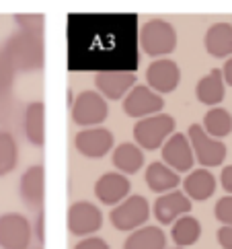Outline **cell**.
<instances>
[{"mask_svg":"<svg viewBox=\"0 0 232 249\" xmlns=\"http://www.w3.org/2000/svg\"><path fill=\"white\" fill-rule=\"evenodd\" d=\"M111 161L113 167L117 169L121 175H136L144 167V150L133 142H119L117 146L111 150Z\"/></svg>","mask_w":232,"mask_h":249,"instance_id":"cell-21","label":"cell"},{"mask_svg":"<svg viewBox=\"0 0 232 249\" xmlns=\"http://www.w3.org/2000/svg\"><path fill=\"white\" fill-rule=\"evenodd\" d=\"M160 157H163V163L166 167H171L175 173H189L195 167V157L189 144V138L183 132H175V134L168 138L163 148H160Z\"/></svg>","mask_w":232,"mask_h":249,"instance_id":"cell-13","label":"cell"},{"mask_svg":"<svg viewBox=\"0 0 232 249\" xmlns=\"http://www.w3.org/2000/svg\"><path fill=\"white\" fill-rule=\"evenodd\" d=\"M144 181H146L150 192L163 196V194H168V192H173V190H179L181 175L175 173L173 169L166 167L163 161H154V163H150L146 167Z\"/></svg>","mask_w":232,"mask_h":249,"instance_id":"cell-19","label":"cell"},{"mask_svg":"<svg viewBox=\"0 0 232 249\" xmlns=\"http://www.w3.org/2000/svg\"><path fill=\"white\" fill-rule=\"evenodd\" d=\"M220 185L228 192V196H232V165H226L220 173Z\"/></svg>","mask_w":232,"mask_h":249,"instance_id":"cell-33","label":"cell"},{"mask_svg":"<svg viewBox=\"0 0 232 249\" xmlns=\"http://www.w3.org/2000/svg\"><path fill=\"white\" fill-rule=\"evenodd\" d=\"M138 85V76L130 70H101L95 74V91L107 101L123 99Z\"/></svg>","mask_w":232,"mask_h":249,"instance_id":"cell-12","label":"cell"},{"mask_svg":"<svg viewBox=\"0 0 232 249\" xmlns=\"http://www.w3.org/2000/svg\"><path fill=\"white\" fill-rule=\"evenodd\" d=\"M193 208L191 200L181 192V190H173L168 194L158 196L152 204V214L158 222V227H171L177 218H181L185 214H189Z\"/></svg>","mask_w":232,"mask_h":249,"instance_id":"cell-14","label":"cell"},{"mask_svg":"<svg viewBox=\"0 0 232 249\" xmlns=\"http://www.w3.org/2000/svg\"><path fill=\"white\" fill-rule=\"evenodd\" d=\"M103 229V212L93 202H74L68 208V231L74 237H93Z\"/></svg>","mask_w":232,"mask_h":249,"instance_id":"cell-9","label":"cell"},{"mask_svg":"<svg viewBox=\"0 0 232 249\" xmlns=\"http://www.w3.org/2000/svg\"><path fill=\"white\" fill-rule=\"evenodd\" d=\"M109 220L113 229L121 231V233H132L136 229H142L150 220V202L140 194H130L121 204L111 208Z\"/></svg>","mask_w":232,"mask_h":249,"instance_id":"cell-4","label":"cell"},{"mask_svg":"<svg viewBox=\"0 0 232 249\" xmlns=\"http://www.w3.org/2000/svg\"><path fill=\"white\" fill-rule=\"evenodd\" d=\"M74 146L84 159H103L115 148V136L109 128H83L74 136Z\"/></svg>","mask_w":232,"mask_h":249,"instance_id":"cell-11","label":"cell"},{"mask_svg":"<svg viewBox=\"0 0 232 249\" xmlns=\"http://www.w3.org/2000/svg\"><path fill=\"white\" fill-rule=\"evenodd\" d=\"M17 27L23 29V31H37V33H43V27H46V15L41 13H19L13 17Z\"/></svg>","mask_w":232,"mask_h":249,"instance_id":"cell-28","label":"cell"},{"mask_svg":"<svg viewBox=\"0 0 232 249\" xmlns=\"http://www.w3.org/2000/svg\"><path fill=\"white\" fill-rule=\"evenodd\" d=\"M181 83V68L171 58H158L152 60L146 68V87L152 89L160 97L171 95L177 91Z\"/></svg>","mask_w":232,"mask_h":249,"instance_id":"cell-10","label":"cell"},{"mask_svg":"<svg viewBox=\"0 0 232 249\" xmlns=\"http://www.w3.org/2000/svg\"><path fill=\"white\" fill-rule=\"evenodd\" d=\"M203 48L212 58L232 56V23H214L203 35Z\"/></svg>","mask_w":232,"mask_h":249,"instance_id":"cell-22","label":"cell"},{"mask_svg":"<svg viewBox=\"0 0 232 249\" xmlns=\"http://www.w3.org/2000/svg\"><path fill=\"white\" fill-rule=\"evenodd\" d=\"M140 48L150 58H168L177 48V31L166 19H148L140 27Z\"/></svg>","mask_w":232,"mask_h":249,"instance_id":"cell-2","label":"cell"},{"mask_svg":"<svg viewBox=\"0 0 232 249\" xmlns=\"http://www.w3.org/2000/svg\"><path fill=\"white\" fill-rule=\"evenodd\" d=\"M33 227V235L37 237V241L43 245L46 243V208H39L37 210V218H35V225Z\"/></svg>","mask_w":232,"mask_h":249,"instance_id":"cell-31","label":"cell"},{"mask_svg":"<svg viewBox=\"0 0 232 249\" xmlns=\"http://www.w3.org/2000/svg\"><path fill=\"white\" fill-rule=\"evenodd\" d=\"M15 76H17V72H15L13 64L8 62L2 48H0V99H4V97L11 93V89L15 85Z\"/></svg>","mask_w":232,"mask_h":249,"instance_id":"cell-27","label":"cell"},{"mask_svg":"<svg viewBox=\"0 0 232 249\" xmlns=\"http://www.w3.org/2000/svg\"><path fill=\"white\" fill-rule=\"evenodd\" d=\"M173 249H183V247H173Z\"/></svg>","mask_w":232,"mask_h":249,"instance_id":"cell-35","label":"cell"},{"mask_svg":"<svg viewBox=\"0 0 232 249\" xmlns=\"http://www.w3.org/2000/svg\"><path fill=\"white\" fill-rule=\"evenodd\" d=\"M220 70H222V76H224V83L232 87V56L224 62V68H220Z\"/></svg>","mask_w":232,"mask_h":249,"instance_id":"cell-34","label":"cell"},{"mask_svg":"<svg viewBox=\"0 0 232 249\" xmlns=\"http://www.w3.org/2000/svg\"><path fill=\"white\" fill-rule=\"evenodd\" d=\"M123 113L132 120H144L150 115L163 113L165 107V97L154 93L146 85H136L132 91L123 97Z\"/></svg>","mask_w":232,"mask_h":249,"instance_id":"cell-8","label":"cell"},{"mask_svg":"<svg viewBox=\"0 0 232 249\" xmlns=\"http://www.w3.org/2000/svg\"><path fill=\"white\" fill-rule=\"evenodd\" d=\"M123 249H166V233L158 225H144L126 237Z\"/></svg>","mask_w":232,"mask_h":249,"instance_id":"cell-23","label":"cell"},{"mask_svg":"<svg viewBox=\"0 0 232 249\" xmlns=\"http://www.w3.org/2000/svg\"><path fill=\"white\" fill-rule=\"evenodd\" d=\"M216 239L222 249H232V227H220Z\"/></svg>","mask_w":232,"mask_h":249,"instance_id":"cell-32","label":"cell"},{"mask_svg":"<svg viewBox=\"0 0 232 249\" xmlns=\"http://www.w3.org/2000/svg\"><path fill=\"white\" fill-rule=\"evenodd\" d=\"M195 97L201 105L208 107H220L226 97V83L220 68H212L206 76H201L195 85Z\"/></svg>","mask_w":232,"mask_h":249,"instance_id":"cell-18","label":"cell"},{"mask_svg":"<svg viewBox=\"0 0 232 249\" xmlns=\"http://www.w3.org/2000/svg\"><path fill=\"white\" fill-rule=\"evenodd\" d=\"M130 192H132L130 177L121 175L117 171L103 173L99 179L95 181V196L105 206H117V204H121L128 198Z\"/></svg>","mask_w":232,"mask_h":249,"instance_id":"cell-15","label":"cell"},{"mask_svg":"<svg viewBox=\"0 0 232 249\" xmlns=\"http://www.w3.org/2000/svg\"><path fill=\"white\" fill-rule=\"evenodd\" d=\"M201 128L214 140L226 138L232 134V113L224 107H210L203 115Z\"/></svg>","mask_w":232,"mask_h":249,"instance_id":"cell-25","label":"cell"},{"mask_svg":"<svg viewBox=\"0 0 232 249\" xmlns=\"http://www.w3.org/2000/svg\"><path fill=\"white\" fill-rule=\"evenodd\" d=\"M33 241V227L19 212L0 214V249H29Z\"/></svg>","mask_w":232,"mask_h":249,"instance_id":"cell-7","label":"cell"},{"mask_svg":"<svg viewBox=\"0 0 232 249\" xmlns=\"http://www.w3.org/2000/svg\"><path fill=\"white\" fill-rule=\"evenodd\" d=\"M171 239L177 247H183V249L195 245L201 239V222L191 214L177 218L171 225Z\"/></svg>","mask_w":232,"mask_h":249,"instance_id":"cell-24","label":"cell"},{"mask_svg":"<svg viewBox=\"0 0 232 249\" xmlns=\"http://www.w3.org/2000/svg\"><path fill=\"white\" fill-rule=\"evenodd\" d=\"M23 130H25L27 140L33 146H37V148L46 146V103L43 101H33L25 107Z\"/></svg>","mask_w":232,"mask_h":249,"instance_id":"cell-20","label":"cell"},{"mask_svg":"<svg viewBox=\"0 0 232 249\" xmlns=\"http://www.w3.org/2000/svg\"><path fill=\"white\" fill-rule=\"evenodd\" d=\"M19 165V146L8 130H0V177L13 173Z\"/></svg>","mask_w":232,"mask_h":249,"instance_id":"cell-26","label":"cell"},{"mask_svg":"<svg viewBox=\"0 0 232 249\" xmlns=\"http://www.w3.org/2000/svg\"><path fill=\"white\" fill-rule=\"evenodd\" d=\"M74 249H111L109 243L105 241L103 237H84V239H80V241L74 245Z\"/></svg>","mask_w":232,"mask_h":249,"instance_id":"cell-30","label":"cell"},{"mask_svg":"<svg viewBox=\"0 0 232 249\" xmlns=\"http://www.w3.org/2000/svg\"><path fill=\"white\" fill-rule=\"evenodd\" d=\"M70 107H72V111H70L72 122L76 126H80V130L103 126V122L109 115V105H107V101L97 91L78 93Z\"/></svg>","mask_w":232,"mask_h":249,"instance_id":"cell-6","label":"cell"},{"mask_svg":"<svg viewBox=\"0 0 232 249\" xmlns=\"http://www.w3.org/2000/svg\"><path fill=\"white\" fill-rule=\"evenodd\" d=\"M177 122L168 113H156L150 118L138 120L133 126V144H138L142 150H158L165 142L175 134Z\"/></svg>","mask_w":232,"mask_h":249,"instance_id":"cell-3","label":"cell"},{"mask_svg":"<svg viewBox=\"0 0 232 249\" xmlns=\"http://www.w3.org/2000/svg\"><path fill=\"white\" fill-rule=\"evenodd\" d=\"M19 196L21 200L31 208H43L46 202V167L31 165L27 171H23L19 179Z\"/></svg>","mask_w":232,"mask_h":249,"instance_id":"cell-16","label":"cell"},{"mask_svg":"<svg viewBox=\"0 0 232 249\" xmlns=\"http://www.w3.org/2000/svg\"><path fill=\"white\" fill-rule=\"evenodd\" d=\"M2 52L13 64L15 72H35L46 64V37L37 31L17 29L8 35Z\"/></svg>","mask_w":232,"mask_h":249,"instance_id":"cell-1","label":"cell"},{"mask_svg":"<svg viewBox=\"0 0 232 249\" xmlns=\"http://www.w3.org/2000/svg\"><path fill=\"white\" fill-rule=\"evenodd\" d=\"M183 194L191 202H206L216 194V175L208 169H193L183 177Z\"/></svg>","mask_w":232,"mask_h":249,"instance_id":"cell-17","label":"cell"},{"mask_svg":"<svg viewBox=\"0 0 232 249\" xmlns=\"http://www.w3.org/2000/svg\"><path fill=\"white\" fill-rule=\"evenodd\" d=\"M187 138H189V144L193 150L195 163H199L201 169H214L220 167L224 163V159L228 155V148L222 140H214L210 138L206 132H203L201 124H191L187 128Z\"/></svg>","mask_w":232,"mask_h":249,"instance_id":"cell-5","label":"cell"},{"mask_svg":"<svg viewBox=\"0 0 232 249\" xmlns=\"http://www.w3.org/2000/svg\"><path fill=\"white\" fill-rule=\"evenodd\" d=\"M214 216L222 227H232V196H222L214 206Z\"/></svg>","mask_w":232,"mask_h":249,"instance_id":"cell-29","label":"cell"}]
</instances>
